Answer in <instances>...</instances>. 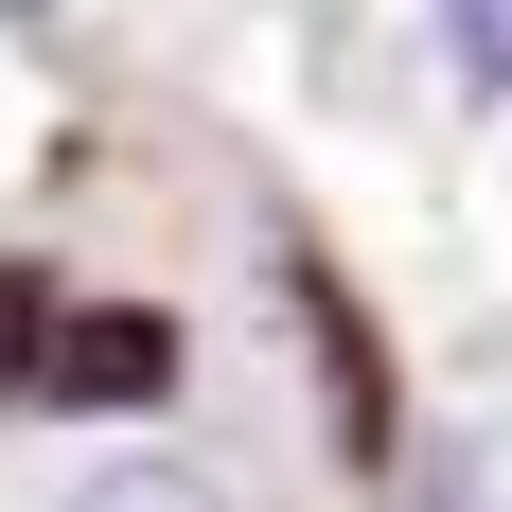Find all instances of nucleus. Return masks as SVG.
I'll use <instances>...</instances> for the list:
<instances>
[{"mask_svg": "<svg viewBox=\"0 0 512 512\" xmlns=\"http://www.w3.org/2000/svg\"><path fill=\"white\" fill-rule=\"evenodd\" d=\"M159 389H177V318H142V301H71L36 407H159Z\"/></svg>", "mask_w": 512, "mask_h": 512, "instance_id": "f257e3e1", "label": "nucleus"}, {"mask_svg": "<svg viewBox=\"0 0 512 512\" xmlns=\"http://www.w3.org/2000/svg\"><path fill=\"white\" fill-rule=\"evenodd\" d=\"M71 512H230V495H212L195 460H159V442H142V460H89V477H71Z\"/></svg>", "mask_w": 512, "mask_h": 512, "instance_id": "f03ea898", "label": "nucleus"}, {"mask_svg": "<svg viewBox=\"0 0 512 512\" xmlns=\"http://www.w3.org/2000/svg\"><path fill=\"white\" fill-rule=\"evenodd\" d=\"M53 336H71V301L0 265V407H36V389H53Z\"/></svg>", "mask_w": 512, "mask_h": 512, "instance_id": "7ed1b4c3", "label": "nucleus"}, {"mask_svg": "<svg viewBox=\"0 0 512 512\" xmlns=\"http://www.w3.org/2000/svg\"><path fill=\"white\" fill-rule=\"evenodd\" d=\"M442 53H460L477 89H512V0H442Z\"/></svg>", "mask_w": 512, "mask_h": 512, "instance_id": "20e7f679", "label": "nucleus"}, {"mask_svg": "<svg viewBox=\"0 0 512 512\" xmlns=\"http://www.w3.org/2000/svg\"><path fill=\"white\" fill-rule=\"evenodd\" d=\"M0 18H53V0H0Z\"/></svg>", "mask_w": 512, "mask_h": 512, "instance_id": "39448f33", "label": "nucleus"}]
</instances>
